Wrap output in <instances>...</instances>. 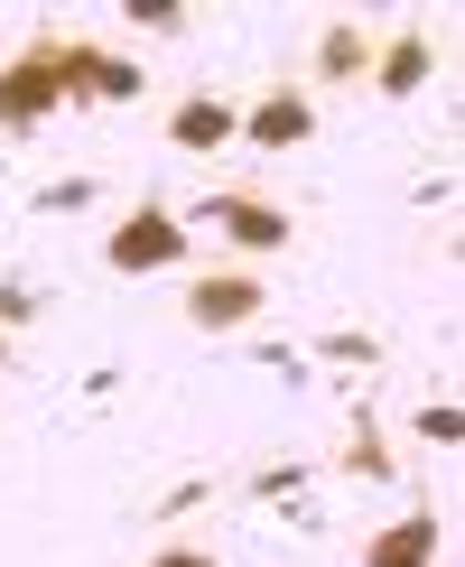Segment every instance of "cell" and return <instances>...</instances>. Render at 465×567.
Returning <instances> with one entry per match:
<instances>
[{
    "mask_svg": "<svg viewBox=\"0 0 465 567\" xmlns=\"http://www.w3.org/2000/svg\"><path fill=\"white\" fill-rule=\"evenodd\" d=\"M56 112H65V93H56V29H38L10 65H0V131H38V122H56Z\"/></svg>",
    "mask_w": 465,
    "mask_h": 567,
    "instance_id": "6da1fadb",
    "label": "cell"
},
{
    "mask_svg": "<svg viewBox=\"0 0 465 567\" xmlns=\"http://www.w3.org/2000/svg\"><path fill=\"white\" fill-rule=\"evenodd\" d=\"M103 261L112 270H168V261H186V224L168 205H131V215L103 233Z\"/></svg>",
    "mask_w": 465,
    "mask_h": 567,
    "instance_id": "7a4b0ae2",
    "label": "cell"
},
{
    "mask_svg": "<svg viewBox=\"0 0 465 567\" xmlns=\"http://www.w3.org/2000/svg\"><path fill=\"white\" fill-rule=\"evenodd\" d=\"M205 215L224 224V243L232 251H289V205H270L261 186H224V196H205Z\"/></svg>",
    "mask_w": 465,
    "mask_h": 567,
    "instance_id": "3957f363",
    "label": "cell"
},
{
    "mask_svg": "<svg viewBox=\"0 0 465 567\" xmlns=\"http://www.w3.org/2000/svg\"><path fill=\"white\" fill-rule=\"evenodd\" d=\"M186 317H196L205 336L251 326V317H261V279H251V270H205V279H186Z\"/></svg>",
    "mask_w": 465,
    "mask_h": 567,
    "instance_id": "277c9868",
    "label": "cell"
},
{
    "mask_svg": "<svg viewBox=\"0 0 465 567\" xmlns=\"http://www.w3.org/2000/svg\"><path fill=\"white\" fill-rule=\"evenodd\" d=\"M168 140H177V150H224V140H242V103H224L215 84L177 93V112H168Z\"/></svg>",
    "mask_w": 465,
    "mask_h": 567,
    "instance_id": "5b68a950",
    "label": "cell"
},
{
    "mask_svg": "<svg viewBox=\"0 0 465 567\" xmlns=\"http://www.w3.org/2000/svg\"><path fill=\"white\" fill-rule=\"evenodd\" d=\"M242 140H261V150H298V140H317V103L298 84H270L261 103L242 112Z\"/></svg>",
    "mask_w": 465,
    "mask_h": 567,
    "instance_id": "8992f818",
    "label": "cell"
},
{
    "mask_svg": "<svg viewBox=\"0 0 465 567\" xmlns=\"http://www.w3.org/2000/svg\"><path fill=\"white\" fill-rule=\"evenodd\" d=\"M428 65H437V47L418 38V29H401V38H382V47H372V84H382L391 103H410V93L428 84Z\"/></svg>",
    "mask_w": 465,
    "mask_h": 567,
    "instance_id": "52a82bcc",
    "label": "cell"
},
{
    "mask_svg": "<svg viewBox=\"0 0 465 567\" xmlns=\"http://www.w3.org/2000/svg\"><path fill=\"white\" fill-rule=\"evenodd\" d=\"M363 567H437V512H410V522L372 530L363 539Z\"/></svg>",
    "mask_w": 465,
    "mask_h": 567,
    "instance_id": "ba28073f",
    "label": "cell"
},
{
    "mask_svg": "<svg viewBox=\"0 0 465 567\" xmlns=\"http://www.w3.org/2000/svg\"><path fill=\"white\" fill-rule=\"evenodd\" d=\"M363 65H372V38L354 29V19H335V29L317 38V75H326V84H354Z\"/></svg>",
    "mask_w": 465,
    "mask_h": 567,
    "instance_id": "9c48e42d",
    "label": "cell"
},
{
    "mask_svg": "<svg viewBox=\"0 0 465 567\" xmlns=\"http://www.w3.org/2000/svg\"><path fill=\"white\" fill-rule=\"evenodd\" d=\"M344 475L391 484V446H382V429H372V419H354V429H344Z\"/></svg>",
    "mask_w": 465,
    "mask_h": 567,
    "instance_id": "30bf717a",
    "label": "cell"
},
{
    "mask_svg": "<svg viewBox=\"0 0 465 567\" xmlns=\"http://www.w3.org/2000/svg\"><path fill=\"white\" fill-rule=\"evenodd\" d=\"M131 29H158V38H177V29H186V10H177V0H131Z\"/></svg>",
    "mask_w": 465,
    "mask_h": 567,
    "instance_id": "8fae6325",
    "label": "cell"
},
{
    "mask_svg": "<svg viewBox=\"0 0 465 567\" xmlns=\"http://www.w3.org/2000/svg\"><path fill=\"white\" fill-rule=\"evenodd\" d=\"M418 437H428V446H456V437H465V410H447V400L418 410Z\"/></svg>",
    "mask_w": 465,
    "mask_h": 567,
    "instance_id": "7c38bea8",
    "label": "cell"
},
{
    "mask_svg": "<svg viewBox=\"0 0 465 567\" xmlns=\"http://www.w3.org/2000/svg\"><path fill=\"white\" fill-rule=\"evenodd\" d=\"M317 353H335V363H372V336H326Z\"/></svg>",
    "mask_w": 465,
    "mask_h": 567,
    "instance_id": "4fadbf2b",
    "label": "cell"
},
{
    "mask_svg": "<svg viewBox=\"0 0 465 567\" xmlns=\"http://www.w3.org/2000/svg\"><path fill=\"white\" fill-rule=\"evenodd\" d=\"M149 567H224V558H215V549H186V539H177V549H158Z\"/></svg>",
    "mask_w": 465,
    "mask_h": 567,
    "instance_id": "5bb4252c",
    "label": "cell"
},
{
    "mask_svg": "<svg viewBox=\"0 0 465 567\" xmlns=\"http://www.w3.org/2000/svg\"><path fill=\"white\" fill-rule=\"evenodd\" d=\"M0 363H10V326H0Z\"/></svg>",
    "mask_w": 465,
    "mask_h": 567,
    "instance_id": "9a60e30c",
    "label": "cell"
}]
</instances>
